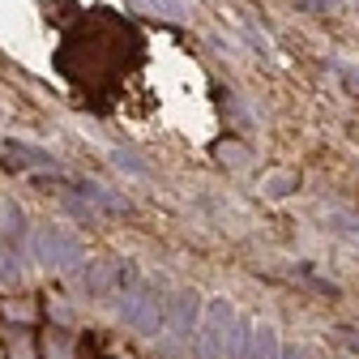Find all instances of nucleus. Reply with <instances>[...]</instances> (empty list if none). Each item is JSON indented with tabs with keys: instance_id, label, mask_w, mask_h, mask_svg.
Here are the masks:
<instances>
[{
	"instance_id": "obj_1",
	"label": "nucleus",
	"mask_w": 359,
	"mask_h": 359,
	"mask_svg": "<svg viewBox=\"0 0 359 359\" xmlns=\"http://www.w3.org/2000/svg\"><path fill=\"white\" fill-rule=\"evenodd\" d=\"M30 252H34V261H39L43 269H60V274L86 265L81 240L69 236L65 227H34V231H30Z\"/></svg>"
},
{
	"instance_id": "obj_2",
	"label": "nucleus",
	"mask_w": 359,
	"mask_h": 359,
	"mask_svg": "<svg viewBox=\"0 0 359 359\" xmlns=\"http://www.w3.org/2000/svg\"><path fill=\"white\" fill-rule=\"evenodd\" d=\"M163 312H167V299L146 283H133V287L120 291V317L137 334H158L163 330Z\"/></svg>"
},
{
	"instance_id": "obj_3",
	"label": "nucleus",
	"mask_w": 359,
	"mask_h": 359,
	"mask_svg": "<svg viewBox=\"0 0 359 359\" xmlns=\"http://www.w3.org/2000/svg\"><path fill=\"white\" fill-rule=\"evenodd\" d=\"M236 317V308L227 299H210L201 321H197V359H222V346H227V325Z\"/></svg>"
},
{
	"instance_id": "obj_4",
	"label": "nucleus",
	"mask_w": 359,
	"mask_h": 359,
	"mask_svg": "<svg viewBox=\"0 0 359 359\" xmlns=\"http://www.w3.org/2000/svg\"><path fill=\"white\" fill-rule=\"evenodd\" d=\"M197 321H201V299H197V291H175V295L167 299V312H163V330H167V338H175V342H193Z\"/></svg>"
},
{
	"instance_id": "obj_5",
	"label": "nucleus",
	"mask_w": 359,
	"mask_h": 359,
	"mask_svg": "<svg viewBox=\"0 0 359 359\" xmlns=\"http://www.w3.org/2000/svg\"><path fill=\"white\" fill-rule=\"evenodd\" d=\"M137 283V269L120 257H107V261H95L86 269V291L90 295H120L124 287Z\"/></svg>"
},
{
	"instance_id": "obj_6",
	"label": "nucleus",
	"mask_w": 359,
	"mask_h": 359,
	"mask_svg": "<svg viewBox=\"0 0 359 359\" xmlns=\"http://www.w3.org/2000/svg\"><path fill=\"white\" fill-rule=\"evenodd\" d=\"M65 184H69L73 197H81L90 210H99V214H124L128 210V197L111 193L107 184H95V180H65Z\"/></svg>"
},
{
	"instance_id": "obj_7",
	"label": "nucleus",
	"mask_w": 359,
	"mask_h": 359,
	"mask_svg": "<svg viewBox=\"0 0 359 359\" xmlns=\"http://www.w3.org/2000/svg\"><path fill=\"white\" fill-rule=\"evenodd\" d=\"M5 150H9V154H18V163H22V167H34V171H60L56 154L39 150V146H26V142H5Z\"/></svg>"
},
{
	"instance_id": "obj_8",
	"label": "nucleus",
	"mask_w": 359,
	"mask_h": 359,
	"mask_svg": "<svg viewBox=\"0 0 359 359\" xmlns=\"http://www.w3.org/2000/svg\"><path fill=\"white\" fill-rule=\"evenodd\" d=\"M248 342H252V321H248V317H231L222 359H244V355H248Z\"/></svg>"
},
{
	"instance_id": "obj_9",
	"label": "nucleus",
	"mask_w": 359,
	"mask_h": 359,
	"mask_svg": "<svg viewBox=\"0 0 359 359\" xmlns=\"http://www.w3.org/2000/svg\"><path fill=\"white\" fill-rule=\"evenodd\" d=\"M278 355V330L274 325H252V342L244 359H274Z\"/></svg>"
},
{
	"instance_id": "obj_10",
	"label": "nucleus",
	"mask_w": 359,
	"mask_h": 359,
	"mask_svg": "<svg viewBox=\"0 0 359 359\" xmlns=\"http://www.w3.org/2000/svg\"><path fill=\"white\" fill-rule=\"evenodd\" d=\"M22 231H26L22 210H18L13 201H0V240H5V244H18V240H22Z\"/></svg>"
},
{
	"instance_id": "obj_11",
	"label": "nucleus",
	"mask_w": 359,
	"mask_h": 359,
	"mask_svg": "<svg viewBox=\"0 0 359 359\" xmlns=\"http://www.w3.org/2000/svg\"><path fill=\"white\" fill-rule=\"evenodd\" d=\"M325 227L334 236H355L359 240V214H351V210H325Z\"/></svg>"
},
{
	"instance_id": "obj_12",
	"label": "nucleus",
	"mask_w": 359,
	"mask_h": 359,
	"mask_svg": "<svg viewBox=\"0 0 359 359\" xmlns=\"http://www.w3.org/2000/svg\"><path fill=\"white\" fill-rule=\"evenodd\" d=\"M111 163L120 167V171H128V175H150V163H142V154H133V150H111Z\"/></svg>"
},
{
	"instance_id": "obj_13",
	"label": "nucleus",
	"mask_w": 359,
	"mask_h": 359,
	"mask_svg": "<svg viewBox=\"0 0 359 359\" xmlns=\"http://www.w3.org/2000/svg\"><path fill=\"white\" fill-rule=\"evenodd\" d=\"M0 278H5V283L22 278V261H18L13 244H5V240H0Z\"/></svg>"
},
{
	"instance_id": "obj_14",
	"label": "nucleus",
	"mask_w": 359,
	"mask_h": 359,
	"mask_svg": "<svg viewBox=\"0 0 359 359\" xmlns=\"http://www.w3.org/2000/svg\"><path fill=\"white\" fill-rule=\"evenodd\" d=\"M265 193H269V197H287V193H295V175H269V180H265Z\"/></svg>"
},
{
	"instance_id": "obj_15",
	"label": "nucleus",
	"mask_w": 359,
	"mask_h": 359,
	"mask_svg": "<svg viewBox=\"0 0 359 359\" xmlns=\"http://www.w3.org/2000/svg\"><path fill=\"white\" fill-rule=\"evenodd\" d=\"M330 69H334V73L355 90V95H359V69H355V65H346V60H330Z\"/></svg>"
},
{
	"instance_id": "obj_16",
	"label": "nucleus",
	"mask_w": 359,
	"mask_h": 359,
	"mask_svg": "<svg viewBox=\"0 0 359 359\" xmlns=\"http://www.w3.org/2000/svg\"><path fill=\"white\" fill-rule=\"evenodd\" d=\"M218 158H222V163H231V167H244V163H248V150H244V146H227V142H222V146H218Z\"/></svg>"
},
{
	"instance_id": "obj_17",
	"label": "nucleus",
	"mask_w": 359,
	"mask_h": 359,
	"mask_svg": "<svg viewBox=\"0 0 359 359\" xmlns=\"http://www.w3.org/2000/svg\"><path fill=\"white\" fill-rule=\"evenodd\" d=\"M150 5L167 18H184V0H150Z\"/></svg>"
},
{
	"instance_id": "obj_18",
	"label": "nucleus",
	"mask_w": 359,
	"mask_h": 359,
	"mask_svg": "<svg viewBox=\"0 0 359 359\" xmlns=\"http://www.w3.org/2000/svg\"><path fill=\"white\" fill-rule=\"evenodd\" d=\"M338 338H342V342H346V346L359 355V334H355V330H346V325H342V330H338Z\"/></svg>"
},
{
	"instance_id": "obj_19",
	"label": "nucleus",
	"mask_w": 359,
	"mask_h": 359,
	"mask_svg": "<svg viewBox=\"0 0 359 359\" xmlns=\"http://www.w3.org/2000/svg\"><path fill=\"white\" fill-rule=\"evenodd\" d=\"M274 359H308V351H304V346H287V351H278Z\"/></svg>"
}]
</instances>
